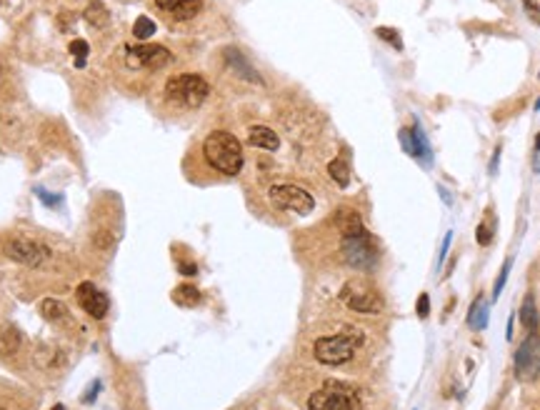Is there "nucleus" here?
I'll list each match as a JSON object with an SVG mask.
<instances>
[{
    "label": "nucleus",
    "mask_w": 540,
    "mask_h": 410,
    "mask_svg": "<svg viewBox=\"0 0 540 410\" xmlns=\"http://www.w3.org/2000/svg\"><path fill=\"white\" fill-rule=\"evenodd\" d=\"M53 410H66V408H63V405H55V408Z\"/></svg>",
    "instance_id": "nucleus-35"
},
{
    "label": "nucleus",
    "mask_w": 540,
    "mask_h": 410,
    "mask_svg": "<svg viewBox=\"0 0 540 410\" xmlns=\"http://www.w3.org/2000/svg\"><path fill=\"white\" fill-rule=\"evenodd\" d=\"M98 390H101V383H93V386H90V390H88V395H85V403H90V400L98 395Z\"/></svg>",
    "instance_id": "nucleus-31"
},
{
    "label": "nucleus",
    "mask_w": 540,
    "mask_h": 410,
    "mask_svg": "<svg viewBox=\"0 0 540 410\" xmlns=\"http://www.w3.org/2000/svg\"><path fill=\"white\" fill-rule=\"evenodd\" d=\"M523 6H525V13H528V18L533 20L535 25H540V8L535 0H523Z\"/></svg>",
    "instance_id": "nucleus-27"
},
{
    "label": "nucleus",
    "mask_w": 540,
    "mask_h": 410,
    "mask_svg": "<svg viewBox=\"0 0 540 410\" xmlns=\"http://www.w3.org/2000/svg\"><path fill=\"white\" fill-rule=\"evenodd\" d=\"M223 55H226L228 66H231L233 71L238 73V75H243L245 80H250V83H263L261 75H258V73L250 68V63L243 58V53H240L238 48H226V53H223Z\"/></svg>",
    "instance_id": "nucleus-13"
},
{
    "label": "nucleus",
    "mask_w": 540,
    "mask_h": 410,
    "mask_svg": "<svg viewBox=\"0 0 540 410\" xmlns=\"http://www.w3.org/2000/svg\"><path fill=\"white\" fill-rule=\"evenodd\" d=\"M210 93L208 80L196 73H180L170 78L166 85V101L178 108H198L205 103Z\"/></svg>",
    "instance_id": "nucleus-4"
},
{
    "label": "nucleus",
    "mask_w": 540,
    "mask_h": 410,
    "mask_svg": "<svg viewBox=\"0 0 540 410\" xmlns=\"http://www.w3.org/2000/svg\"><path fill=\"white\" fill-rule=\"evenodd\" d=\"M360 343L363 335L358 330H353V328H345L343 333L338 335H326V338L315 340V360L323 363V365H343V363L353 360Z\"/></svg>",
    "instance_id": "nucleus-3"
},
{
    "label": "nucleus",
    "mask_w": 540,
    "mask_h": 410,
    "mask_svg": "<svg viewBox=\"0 0 540 410\" xmlns=\"http://www.w3.org/2000/svg\"><path fill=\"white\" fill-rule=\"evenodd\" d=\"M520 323L528 328V333H538L540 315H538V308H535L533 295H525V300H523V305H520Z\"/></svg>",
    "instance_id": "nucleus-16"
},
{
    "label": "nucleus",
    "mask_w": 540,
    "mask_h": 410,
    "mask_svg": "<svg viewBox=\"0 0 540 410\" xmlns=\"http://www.w3.org/2000/svg\"><path fill=\"white\" fill-rule=\"evenodd\" d=\"M6 256L15 263H23V265H30V268H38L50 258V250L45 245L36 243V240H23V238H15L6 245Z\"/></svg>",
    "instance_id": "nucleus-10"
},
{
    "label": "nucleus",
    "mask_w": 540,
    "mask_h": 410,
    "mask_svg": "<svg viewBox=\"0 0 540 410\" xmlns=\"http://www.w3.org/2000/svg\"><path fill=\"white\" fill-rule=\"evenodd\" d=\"M196 270H198V268L193 265V263H183V265H180V273H185V275H193Z\"/></svg>",
    "instance_id": "nucleus-33"
},
{
    "label": "nucleus",
    "mask_w": 540,
    "mask_h": 410,
    "mask_svg": "<svg viewBox=\"0 0 540 410\" xmlns=\"http://www.w3.org/2000/svg\"><path fill=\"white\" fill-rule=\"evenodd\" d=\"M270 203H273L275 208L280 210H293L298 215H308L313 213L315 208V198L310 196L308 191L303 188H298V185H291V183H283V185H273L270 193H268Z\"/></svg>",
    "instance_id": "nucleus-6"
},
{
    "label": "nucleus",
    "mask_w": 540,
    "mask_h": 410,
    "mask_svg": "<svg viewBox=\"0 0 540 410\" xmlns=\"http://www.w3.org/2000/svg\"><path fill=\"white\" fill-rule=\"evenodd\" d=\"M38 196H41L45 203H50V205H55V203H60V198H58V196H48L45 191H38Z\"/></svg>",
    "instance_id": "nucleus-32"
},
{
    "label": "nucleus",
    "mask_w": 540,
    "mask_h": 410,
    "mask_svg": "<svg viewBox=\"0 0 540 410\" xmlns=\"http://www.w3.org/2000/svg\"><path fill=\"white\" fill-rule=\"evenodd\" d=\"M173 300L183 308H196L200 303V291L196 286H178L173 291Z\"/></svg>",
    "instance_id": "nucleus-17"
},
{
    "label": "nucleus",
    "mask_w": 540,
    "mask_h": 410,
    "mask_svg": "<svg viewBox=\"0 0 540 410\" xmlns=\"http://www.w3.org/2000/svg\"><path fill=\"white\" fill-rule=\"evenodd\" d=\"M41 313L45 321H63L66 318V305L60 300H53V298H45L41 303Z\"/></svg>",
    "instance_id": "nucleus-20"
},
{
    "label": "nucleus",
    "mask_w": 540,
    "mask_h": 410,
    "mask_svg": "<svg viewBox=\"0 0 540 410\" xmlns=\"http://www.w3.org/2000/svg\"><path fill=\"white\" fill-rule=\"evenodd\" d=\"M133 36L138 41H148L150 36H155V23L148 15H140V18H136V25H133Z\"/></svg>",
    "instance_id": "nucleus-21"
},
{
    "label": "nucleus",
    "mask_w": 540,
    "mask_h": 410,
    "mask_svg": "<svg viewBox=\"0 0 540 410\" xmlns=\"http://www.w3.org/2000/svg\"><path fill=\"white\" fill-rule=\"evenodd\" d=\"M451 240H453V233L448 230V233H446V240H443V248H440L438 265H443V261H446V256H448V245H451Z\"/></svg>",
    "instance_id": "nucleus-30"
},
{
    "label": "nucleus",
    "mask_w": 540,
    "mask_h": 410,
    "mask_svg": "<svg viewBox=\"0 0 540 410\" xmlns=\"http://www.w3.org/2000/svg\"><path fill=\"white\" fill-rule=\"evenodd\" d=\"M535 150H538V153H540V133H538V136H535Z\"/></svg>",
    "instance_id": "nucleus-34"
},
{
    "label": "nucleus",
    "mask_w": 540,
    "mask_h": 410,
    "mask_svg": "<svg viewBox=\"0 0 540 410\" xmlns=\"http://www.w3.org/2000/svg\"><path fill=\"white\" fill-rule=\"evenodd\" d=\"M338 298H340V303L348 305V308L356 310V313L373 315L386 308L383 295H380L370 283H365V280H351V283H345V286L340 288Z\"/></svg>",
    "instance_id": "nucleus-5"
},
{
    "label": "nucleus",
    "mask_w": 540,
    "mask_h": 410,
    "mask_svg": "<svg viewBox=\"0 0 540 410\" xmlns=\"http://www.w3.org/2000/svg\"><path fill=\"white\" fill-rule=\"evenodd\" d=\"M308 410H363V398L351 383L328 381L308 398Z\"/></svg>",
    "instance_id": "nucleus-2"
},
{
    "label": "nucleus",
    "mask_w": 540,
    "mask_h": 410,
    "mask_svg": "<svg viewBox=\"0 0 540 410\" xmlns=\"http://www.w3.org/2000/svg\"><path fill=\"white\" fill-rule=\"evenodd\" d=\"M83 18L88 25H93V28H105L108 23H110V13H108V8L103 6L101 0H90L88 8H85L83 13Z\"/></svg>",
    "instance_id": "nucleus-14"
},
{
    "label": "nucleus",
    "mask_w": 540,
    "mask_h": 410,
    "mask_svg": "<svg viewBox=\"0 0 540 410\" xmlns=\"http://www.w3.org/2000/svg\"><path fill=\"white\" fill-rule=\"evenodd\" d=\"M338 223H340V233L343 235H358V233H365V228H363V218L358 213H340L338 215Z\"/></svg>",
    "instance_id": "nucleus-19"
},
{
    "label": "nucleus",
    "mask_w": 540,
    "mask_h": 410,
    "mask_svg": "<svg viewBox=\"0 0 540 410\" xmlns=\"http://www.w3.org/2000/svg\"><path fill=\"white\" fill-rule=\"evenodd\" d=\"M418 318H428L430 315V298H428V293H423L421 298H418Z\"/></svg>",
    "instance_id": "nucleus-28"
},
{
    "label": "nucleus",
    "mask_w": 540,
    "mask_h": 410,
    "mask_svg": "<svg viewBox=\"0 0 540 410\" xmlns=\"http://www.w3.org/2000/svg\"><path fill=\"white\" fill-rule=\"evenodd\" d=\"M125 63L131 68H166L173 63V53L163 45H128Z\"/></svg>",
    "instance_id": "nucleus-9"
},
{
    "label": "nucleus",
    "mask_w": 540,
    "mask_h": 410,
    "mask_svg": "<svg viewBox=\"0 0 540 410\" xmlns=\"http://www.w3.org/2000/svg\"><path fill=\"white\" fill-rule=\"evenodd\" d=\"M493 235H495V218L490 215L488 220H481V226H478L475 238H478V243H481V245H488L490 240H493Z\"/></svg>",
    "instance_id": "nucleus-22"
},
{
    "label": "nucleus",
    "mask_w": 540,
    "mask_h": 410,
    "mask_svg": "<svg viewBox=\"0 0 540 410\" xmlns=\"http://www.w3.org/2000/svg\"><path fill=\"white\" fill-rule=\"evenodd\" d=\"M343 258L351 263L353 268H370L378 263V248H375L373 238L368 233H358V235H343Z\"/></svg>",
    "instance_id": "nucleus-7"
},
{
    "label": "nucleus",
    "mask_w": 540,
    "mask_h": 410,
    "mask_svg": "<svg viewBox=\"0 0 540 410\" xmlns=\"http://www.w3.org/2000/svg\"><path fill=\"white\" fill-rule=\"evenodd\" d=\"M508 273H511V261H505L503 270H500L498 280H495V288H493V298H498V295H500V291H503V286H505V280H508Z\"/></svg>",
    "instance_id": "nucleus-26"
},
{
    "label": "nucleus",
    "mask_w": 540,
    "mask_h": 410,
    "mask_svg": "<svg viewBox=\"0 0 540 410\" xmlns=\"http://www.w3.org/2000/svg\"><path fill=\"white\" fill-rule=\"evenodd\" d=\"M78 303L83 305V310L93 318H105L108 308H110V300L103 291L93 286V283H80L78 286Z\"/></svg>",
    "instance_id": "nucleus-11"
},
{
    "label": "nucleus",
    "mask_w": 540,
    "mask_h": 410,
    "mask_svg": "<svg viewBox=\"0 0 540 410\" xmlns=\"http://www.w3.org/2000/svg\"><path fill=\"white\" fill-rule=\"evenodd\" d=\"M516 375L518 381L533 383L540 378V338L538 333H530V338L520 345L516 353Z\"/></svg>",
    "instance_id": "nucleus-8"
},
{
    "label": "nucleus",
    "mask_w": 540,
    "mask_h": 410,
    "mask_svg": "<svg viewBox=\"0 0 540 410\" xmlns=\"http://www.w3.org/2000/svg\"><path fill=\"white\" fill-rule=\"evenodd\" d=\"M185 0H155V6L161 8V10L166 13H173V10H178L180 6H183Z\"/></svg>",
    "instance_id": "nucleus-29"
},
{
    "label": "nucleus",
    "mask_w": 540,
    "mask_h": 410,
    "mask_svg": "<svg viewBox=\"0 0 540 410\" xmlns=\"http://www.w3.org/2000/svg\"><path fill=\"white\" fill-rule=\"evenodd\" d=\"M71 53L75 58V68H85V55H88V43L85 41H73Z\"/></svg>",
    "instance_id": "nucleus-24"
},
{
    "label": "nucleus",
    "mask_w": 540,
    "mask_h": 410,
    "mask_svg": "<svg viewBox=\"0 0 540 410\" xmlns=\"http://www.w3.org/2000/svg\"><path fill=\"white\" fill-rule=\"evenodd\" d=\"M488 315H490V305H488L486 298H475L473 308L468 313V323L473 330H483L488 325Z\"/></svg>",
    "instance_id": "nucleus-15"
},
{
    "label": "nucleus",
    "mask_w": 540,
    "mask_h": 410,
    "mask_svg": "<svg viewBox=\"0 0 540 410\" xmlns=\"http://www.w3.org/2000/svg\"><path fill=\"white\" fill-rule=\"evenodd\" d=\"M328 173H330V178L335 180L340 188H348V183H351V168H348V163H345L343 158H335V161L328 163Z\"/></svg>",
    "instance_id": "nucleus-18"
},
{
    "label": "nucleus",
    "mask_w": 540,
    "mask_h": 410,
    "mask_svg": "<svg viewBox=\"0 0 540 410\" xmlns=\"http://www.w3.org/2000/svg\"><path fill=\"white\" fill-rule=\"evenodd\" d=\"M400 143H403V150L413 158H418V143H416V136L413 131H400Z\"/></svg>",
    "instance_id": "nucleus-25"
},
{
    "label": "nucleus",
    "mask_w": 540,
    "mask_h": 410,
    "mask_svg": "<svg viewBox=\"0 0 540 410\" xmlns=\"http://www.w3.org/2000/svg\"><path fill=\"white\" fill-rule=\"evenodd\" d=\"M203 155H205V163L223 175H238L243 170V145L228 131L210 133L203 140Z\"/></svg>",
    "instance_id": "nucleus-1"
},
{
    "label": "nucleus",
    "mask_w": 540,
    "mask_h": 410,
    "mask_svg": "<svg viewBox=\"0 0 540 410\" xmlns=\"http://www.w3.org/2000/svg\"><path fill=\"white\" fill-rule=\"evenodd\" d=\"M375 36L383 38V41H388L395 50H403V38H400L398 30H393V28H378V30H375Z\"/></svg>",
    "instance_id": "nucleus-23"
},
{
    "label": "nucleus",
    "mask_w": 540,
    "mask_h": 410,
    "mask_svg": "<svg viewBox=\"0 0 540 410\" xmlns=\"http://www.w3.org/2000/svg\"><path fill=\"white\" fill-rule=\"evenodd\" d=\"M248 143L253 148H263V150H278L280 148V138L275 131H270L268 125H253L248 131Z\"/></svg>",
    "instance_id": "nucleus-12"
}]
</instances>
